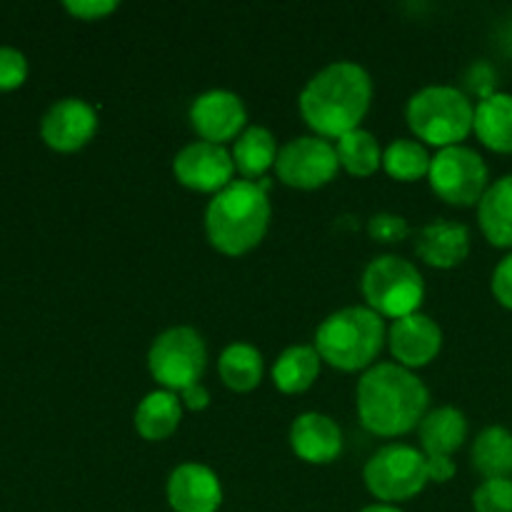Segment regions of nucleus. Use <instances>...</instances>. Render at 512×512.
Here are the masks:
<instances>
[{"instance_id":"obj_11","label":"nucleus","mask_w":512,"mask_h":512,"mask_svg":"<svg viewBox=\"0 0 512 512\" xmlns=\"http://www.w3.org/2000/svg\"><path fill=\"white\" fill-rule=\"evenodd\" d=\"M173 173L180 185L198 193H215L228 188L233 183L235 163L233 155L223 148V145L208 143V140H198L190 143L175 155Z\"/></svg>"},{"instance_id":"obj_17","label":"nucleus","mask_w":512,"mask_h":512,"mask_svg":"<svg viewBox=\"0 0 512 512\" xmlns=\"http://www.w3.org/2000/svg\"><path fill=\"white\" fill-rule=\"evenodd\" d=\"M415 253L433 268L448 270L463 263L470 253V230L453 220H435L415 235Z\"/></svg>"},{"instance_id":"obj_29","label":"nucleus","mask_w":512,"mask_h":512,"mask_svg":"<svg viewBox=\"0 0 512 512\" xmlns=\"http://www.w3.org/2000/svg\"><path fill=\"white\" fill-rule=\"evenodd\" d=\"M368 233L375 243L393 245L408 238L410 228H408V220H405L403 215L378 213L368 220Z\"/></svg>"},{"instance_id":"obj_5","label":"nucleus","mask_w":512,"mask_h":512,"mask_svg":"<svg viewBox=\"0 0 512 512\" xmlns=\"http://www.w3.org/2000/svg\"><path fill=\"white\" fill-rule=\"evenodd\" d=\"M408 125L420 140L435 148H453L460 145L475 123V108L463 90L453 85H430L418 90L410 98Z\"/></svg>"},{"instance_id":"obj_25","label":"nucleus","mask_w":512,"mask_h":512,"mask_svg":"<svg viewBox=\"0 0 512 512\" xmlns=\"http://www.w3.org/2000/svg\"><path fill=\"white\" fill-rule=\"evenodd\" d=\"M220 378L235 393H250L263 380V355L250 343H233L220 355Z\"/></svg>"},{"instance_id":"obj_3","label":"nucleus","mask_w":512,"mask_h":512,"mask_svg":"<svg viewBox=\"0 0 512 512\" xmlns=\"http://www.w3.org/2000/svg\"><path fill=\"white\" fill-rule=\"evenodd\" d=\"M270 225L268 183L233 180L205 210V233L223 255H245L260 245Z\"/></svg>"},{"instance_id":"obj_15","label":"nucleus","mask_w":512,"mask_h":512,"mask_svg":"<svg viewBox=\"0 0 512 512\" xmlns=\"http://www.w3.org/2000/svg\"><path fill=\"white\" fill-rule=\"evenodd\" d=\"M168 503L173 512H218L223 485L205 465L183 463L168 478Z\"/></svg>"},{"instance_id":"obj_8","label":"nucleus","mask_w":512,"mask_h":512,"mask_svg":"<svg viewBox=\"0 0 512 512\" xmlns=\"http://www.w3.org/2000/svg\"><path fill=\"white\" fill-rule=\"evenodd\" d=\"M363 478L370 493L385 505L403 503L423 493L430 483L428 458L410 445H385L368 460Z\"/></svg>"},{"instance_id":"obj_13","label":"nucleus","mask_w":512,"mask_h":512,"mask_svg":"<svg viewBox=\"0 0 512 512\" xmlns=\"http://www.w3.org/2000/svg\"><path fill=\"white\" fill-rule=\"evenodd\" d=\"M98 130L93 105L80 98H63L48 108L40 120V135L58 153H73L88 145Z\"/></svg>"},{"instance_id":"obj_35","label":"nucleus","mask_w":512,"mask_h":512,"mask_svg":"<svg viewBox=\"0 0 512 512\" xmlns=\"http://www.w3.org/2000/svg\"><path fill=\"white\" fill-rule=\"evenodd\" d=\"M360 512H403L400 508H395V505H385V503H375V505H368V508H363Z\"/></svg>"},{"instance_id":"obj_18","label":"nucleus","mask_w":512,"mask_h":512,"mask_svg":"<svg viewBox=\"0 0 512 512\" xmlns=\"http://www.w3.org/2000/svg\"><path fill=\"white\" fill-rule=\"evenodd\" d=\"M483 235L495 248H512V175L495 180L478 203Z\"/></svg>"},{"instance_id":"obj_9","label":"nucleus","mask_w":512,"mask_h":512,"mask_svg":"<svg viewBox=\"0 0 512 512\" xmlns=\"http://www.w3.org/2000/svg\"><path fill=\"white\" fill-rule=\"evenodd\" d=\"M428 180L440 200L448 205H460V208L480 203L485 190L490 188L488 165L473 148H465V145L440 150L430 163Z\"/></svg>"},{"instance_id":"obj_2","label":"nucleus","mask_w":512,"mask_h":512,"mask_svg":"<svg viewBox=\"0 0 512 512\" xmlns=\"http://www.w3.org/2000/svg\"><path fill=\"white\" fill-rule=\"evenodd\" d=\"M430 393L418 375L395 363H378L358 383V415L368 433L398 438L418 428Z\"/></svg>"},{"instance_id":"obj_26","label":"nucleus","mask_w":512,"mask_h":512,"mask_svg":"<svg viewBox=\"0 0 512 512\" xmlns=\"http://www.w3.org/2000/svg\"><path fill=\"white\" fill-rule=\"evenodd\" d=\"M335 153H338L340 165L355 178H368L383 165V150H380L378 140L363 128L350 130L343 138H338Z\"/></svg>"},{"instance_id":"obj_33","label":"nucleus","mask_w":512,"mask_h":512,"mask_svg":"<svg viewBox=\"0 0 512 512\" xmlns=\"http://www.w3.org/2000/svg\"><path fill=\"white\" fill-rule=\"evenodd\" d=\"M455 470H458L455 463L445 455H430L428 458V480H433V483H448V480H453Z\"/></svg>"},{"instance_id":"obj_19","label":"nucleus","mask_w":512,"mask_h":512,"mask_svg":"<svg viewBox=\"0 0 512 512\" xmlns=\"http://www.w3.org/2000/svg\"><path fill=\"white\" fill-rule=\"evenodd\" d=\"M180 418H183V403H180L178 393L155 390L140 400L138 410H135V430L140 438L158 443L178 430Z\"/></svg>"},{"instance_id":"obj_30","label":"nucleus","mask_w":512,"mask_h":512,"mask_svg":"<svg viewBox=\"0 0 512 512\" xmlns=\"http://www.w3.org/2000/svg\"><path fill=\"white\" fill-rule=\"evenodd\" d=\"M28 78V60L20 50L0 45V90H15Z\"/></svg>"},{"instance_id":"obj_28","label":"nucleus","mask_w":512,"mask_h":512,"mask_svg":"<svg viewBox=\"0 0 512 512\" xmlns=\"http://www.w3.org/2000/svg\"><path fill=\"white\" fill-rule=\"evenodd\" d=\"M475 512H512V480H483L473 493Z\"/></svg>"},{"instance_id":"obj_21","label":"nucleus","mask_w":512,"mask_h":512,"mask_svg":"<svg viewBox=\"0 0 512 512\" xmlns=\"http://www.w3.org/2000/svg\"><path fill=\"white\" fill-rule=\"evenodd\" d=\"M465 438H468V420L453 405L433 410L420 423V443L428 458L430 455L450 458L465 443Z\"/></svg>"},{"instance_id":"obj_22","label":"nucleus","mask_w":512,"mask_h":512,"mask_svg":"<svg viewBox=\"0 0 512 512\" xmlns=\"http://www.w3.org/2000/svg\"><path fill=\"white\" fill-rule=\"evenodd\" d=\"M278 143H275L273 133L263 125H250L238 135L233 148V163L235 170L243 175L245 180H255L265 175V170L273 168L278 160Z\"/></svg>"},{"instance_id":"obj_27","label":"nucleus","mask_w":512,"mask_h":512,"mask_svg":"<svg viewBox=\"0 0 512 512\" xmlns=\"http://www.w3.org/2000/svg\"><path fill=\"white\" fill-rule=\"evenodd\" d=\"M430 163H433V158H430L428 150L418 140L398 138L383 153L385 173L390 178L400 180V183H413V180H420L423 175H428Z\"/></svg>"},{"instance_id":"obj_20","label":"nucleus","mask_w":512,"mask_h":512,"mask_svg":"<svg viewBox=\"0 0 512 512\" xmlns=\"http://www.w3.org/2000/svg\"><path fill=\"white\" fill-rule=\"evenodd\" d=\"M473 133L485 148L495 153H512V95L493 93L480 98L475 108Z\"/></svg>"},{"instance_id":"obj_31","label":"nucleus","mask_w":512,"mask_h":512,"mask_svg":"<svg viewBox=\"0 0 512 512\" xmlns=\"http://www.w3.org/2000/svg\"><path fill=\"white\" fill-rule=\"evenodd\" d=\"M490 288H493L495 300L503 308L512 310V253L505 255L498 263V268L493 270V283H490Z\"/></svg>"},{"instance_id":"obj_12","label":"nucleus","mask_w":512,"mask_h":512,"mask_svg":"<svg viewBox=\"0 0 512 512\" xmlns=\"http://www.w3.org/2000/svg\"><path fill=\"white\" fill-rule=\"evenodd\" d=\"M248 110H245L240 95L230 90H208L198 95L190 105V125L203 140L223 145L225 140L238 138L245 128Z\"/></svg>"},{"instance_id":"obj_10","label":"nucleus","mask_w":512,"mask_h":512,"mask_svg":"<svg viewBox=\"0 0 512 512\" xmlns=\"http://www.w3.org/2000/svg\"><path fill=\"white\" fill-rule=\"evenodd\" d=\"M340 168L333 145L318 135L295 138L280 148L275 170L285 185L298 190H318L335 178Z\"/></svg>"},{"instance_id":"obj_7","label":"nucleus","mask_w":512,"mask_h":512,"mask_svg":"<svg viewBox=\"0 0 512 512\" xmlns=\"http://www.w3.org/2000/svg\"><path fill=\"white\" fill-rule=\"evenodd\" d=\"M208 365V348L193 328H170L153 340L148 353L150 375L170 393L198 385Z\"/></svg>"},{"instance_id":"obj_1","label":"nucleus","mask_w":512,"mask_h":512,"mask_svg":"<svg viewBox=\"0 0 512 512\" xmlns=\"http://www.w3.org/2000/svg\"><path fill=\"white\" fill-rule=\"evenodd\" d=\"M373 80L368 70L350 60H338L308 80L300 93V115L318 138H343L358 130L370 110Z\"/></svg>"},{"instance_id":"obj_4","label":"nucleus","mask_w":512,"mask_h":512,"mask_svg":"<svg viewBox=\"0 0 512 512\" xmlns=\"http://www.w3.org/2000/svg\"><path fill=\"white\" fill-rule=\"evenodd\" d=\"M385 343V323L370 308H343L328 315L315 333L320 360L333 368L355 373L378 358Z\"/></svg>"},{"instance_id":"obj_34","label":"nucleus","mask_w":512,"mask_h":512,"mask_svg":"<svg viewBox=\"0 0 512 512\" xmlns=\"http://www.w3.org/2000/svg\"><path fill=\"white\" fill-rule=\"evenodd\" d=\"M180 403L188 410H193V413H198V410H205L210 405V393L200 383L190 385V388H185L183 393H180Z\"/></svg>"},{"instance_id":"obj_16","label":"nucleus","mask_w":512,"mask_h":512,"mask_svg":"<svg viewBox=\"0 0 512 512\" xmlns=\"http://www.w3.org/2000/svg\"><path fill=\"white\" fill-rule=\"evenodd\" d=\"M290 445L300 460L310 465H328L343 450L338 423L323 413H303L290 428Z\"/></svg>"},{"instance_id":"obj_14","label":"nucleus","mask_w":512,"mask_h":512,"mask_svg":"<svg viewBox=\"0 0 512 512\" xmlns=\"http://www.w3.org/2000/svg\"><path fill=\"white\" fill-rule=\"evenodd\" d=\"M388 345L403 368H423L438 358L443 348V330L428 315L413 313L390 325Z\"/></svg>"},{"instance_id":"obj_6","label":"nucleus","mask_w":512,"mask_h":512,"mask_svg":"<svg viewBox=\"0 0 512 512\" xmlns=\"http://www.w3.org/2000/svg\"><path fill=\"white\" fill-rule=\"evenodd\" d=\"M363 295L368 308L380 318H408L418 313L425 298V283L420 270L398 255L375 258L363 273Z\"/></svg>"},{"instance_id":"obj_32","label":"nucleus","mask_w":512,"mask_h":512,"mask_svg":"<svg viewBox=\"0 0 512 512\" xmlns=\"http://www.w3.org/2000/svg\"><path fill=\"white\" fill-rule=\"evenodd\" d=\"M115 8H118V3H113V0H68L65 3V10L80 20H100L113 13Z\"/></svg>"},{"instance_id":"obj_23","label":"nucleus","mask_w":512,"mask_h":512,"mask_svg":"<svg viewBox=\"0 0 512 512\" xmlns=\"http://www.w3.org/2000/svg\"><path fill=\"white\" fill-rule=\"evenodd\" d=\"M320 355L310 345H293L283 350L273 368V383L280 393L298 395L305 393L320 375Z\"/></svg>"},{"instance_id":"obj_24","label":"nucleus","mask_w":512,"mask_h":512,"mask_svg":"<svg viewBox=\"0 0 512 512\" xmlns=\"http://www.w3.org/2000/svg\"><path fill=\"white\" fill-rule=\"evenodd\" d=\"M473 465L485 480H512V433L503 425H490L473 443Z\"/></svg>"}]
</instances>
